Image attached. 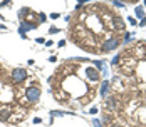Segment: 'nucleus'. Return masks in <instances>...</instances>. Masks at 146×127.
I'll return each mask as SVG.
<instances>
[{"label": "nucleus", "instance_id": "14", "mask_svg": "<svg viewBox=\"0 0 146 127\" xmlns=\"http://www.w3.org/2000/svg\"><path fill=\"white\" fill-rule=\"evenodd\" d=\"M88 112L91 114V115H96V114L99 112V109H98V107H91V109H89Z\"/></svg>", "mask_w": 146, "mask_h": 127}, {"label": "nucleus", "instance_id": "21", "mask_svg": "<svg viewBox=\"0 0 146 127\" xmlns=\"http://www.w3.org/2000/svg\"><path fill=\"white\" fill-rule=\"evenodd\" d=\"M10 3V0H2L0 2V7H5V5H9Z\"/></svg>", "mask_w": 146, "mask_h": 127}, {"label": "nucleus", "instance_id": "3", "mask_svg": "<svg viewBox=\"0 0 146 127\" xmlns=\"http://www.w3.org/2000/svg\"><path fill=\"white\" fill-rule=\"evenodd\" d=\"M37 24L34 22H27V20H22L20 22V27H19V34L20 35H25V32H30V30H35Z\"/></svg>", "mask_w": 146, "mask_h": 127}, {"label": "nucleus", "instance_id": "4", "mask_svg": "<svg viewBox=\"0 0 146 127\" xmlns=\"http://www.w3.org/2000/svg\"><path fill=\"white\" fill-rule=\"evenodd\" d=\"M119 43H121V40L119 39H109V40H106L104 42V45H102V50L104 52H111V50H114V49H117L119 47Z\"/></svg>", "mask_w": 146, "mask_h": 127}, {"label": "nucleus", "instance_id": "19", "mask_svg": "<svg viewBox=\"0 0 146 127\" xmlns=\"http://www.w3.org/2000/svg\"><path fill=\"white\" fill-rule=\"evenodd\" d=\"M59 17H60L59 12H52V14H50V18H52V20H56V18H59Z\"/></svg>", "mask_w": 146, "mask_h": 127}, {"label": "nucleus", "instance_id": "7", "mask_svg": "<svg viewBox=\"0 0 146 127\" xmlns=\"http://www.w3.org/2000/svg\"><path fill=\"white\" fill-rule=\"evenodd\" d=\"M104 104H106V107L109 111H116V100L113 99V97H108V99L104 100Z\"/></svg>", "mask_w": 146, "mask_h": 127}, {"label": "nucleus", "instance_id": "25", "mask_svg": "<svg viewBox=\"0 0 146 127\" xmlns=\"http://www.w3.org/2000/svg\"><path fill=\"white\" fill-rule=\"evenodd\" d=\"M139 25H141V27H145V25H146V18H143V20L139 22Z\"/></svg>", "mask_w": 146, "mask_h": 127}, {"label": "nucleus", "instance_id": "23", "mask_svg": "<svg viewBox=\"0 0 146 127\" xmlns=\"http://www.w3.org/2000/svg\"><path fill=\"white\" fill-rule=\"evenodd\" d=\"M52 45H54L52 40H47V42H45V47H52Z\"/></svg>", "mask_w": 146, "mask_h": 127}, {"label": "nucleus", "instance_id": "9", "mask_svg": "<svg viewBox=\"0 0 146 127\" xmlns=\"http://www.w3.org/2000/svg\"><path fill=\"white\" fill-rule=\"evenodd\" d=\"M50 117H62V115H74V112H62V111H50Z\"/></svg>", "mask_w": 146, "mask_h": 127}, {"label": "nucleus", "instance_id": "27", "mask_svg": "<svg viewBox=\"0 0 146 127\" xmlns=\"http://www.w3.org/2000/svg\"><path fill=\"white\" fill-rule=\"evenodd\" d=\"M0 30H7V27H5V25L2 24V25H0Z\"/></svg>", "mask_w": 146, "mask_h": 127}, {"label": "nucleus", "instance_id": "26", "mask_svg": "<svg viewBox=\"0 0 146 127\" xmlns=\"http://www.w3.org/2000/svg\"><path fill=\"white\" fill-rule=\"evenodd\" d=\"M57 45H59V47H64V45H66V40H60V42H59Z\"/></svg>", "mask_w": 146, "mask_h": 127}, {"label": "nucleus", "instance_id": "20", "mask_svg": "<svg viewBox=\"0 0 146 127\" xmlns=\"http://www.w3.org/2000/svg\"><path fill=\"white\" fill-rule=\"evenodd\" d=\"M34 124H42V119L40 117H34Z\"/></svg>", "mask_w": 146, "mask_h": 127}, {"label": "nucleus", "instance_id": "6", "mask_svg": "<svg viewBox=\"0 0 146 127\" xmlns=\"http://www.w3.org/2000/svg\"><path fill=\"white\" fill-rule=\"evenodd\" d=\"M99 92H101V97H104V99L108 97V92H109V80H104V82H102Z\"/></svg>", "mask_w": 146, "mask_h": 127}, {"label": "nucleus", "instance_id": "15", "mask_svg": "<svg viewBox=\"0 0 146 127\" xmlns=\"http://www.w3.org/2000/svg\"><path fill=\"white\" fill-rule=\"evenodd\" d=\"M45 20H47V17H45V14H42V12H40V14H39V22H40V24H44Z\"/></svg>", "mask_w": 146, "mask_h": 127}, {"label": "nucleus", "instance_id": "28", "mask_svg": "<svg viewBox=\"0 0 146 127\" xmlns=\"http://www.w3.org/2000/svg\"><path fill=\"white\" fill-rule=\"evenodd\" d=\"M145 5H146V0H145Z\"/></svg>", "mask_w": 146, "mask_h": 127}, {"label": "nucleus", "instance_id": "16", "mask_svg": "<svg viewBox=\"0 0 146 127\" xmlns=\"http://www.w3.org/2000/svg\"><path fill=\"white\" fill-rule=\"evenodd\" d=\"M111 3H113L114 7H121V9L124 7V3H123V2H119V0H114V2H111Z\"/></svg>", "mask_w": 146, "mask_h": 127}, {"label": "nucleus", "instance_id": "5", "mask_svg": "<svg viewBox=\"0 0 146 127\" xmlns=\"http://www.w3.org/2000/svg\"><path fill=\"white\" fill-rule=\"evenodd\" d=\"M86 74H88V77L92 80V82H96V80H99V72L96 70V69H92V67H89L86 69Z\"/></svg>", "mask_w": 146, "mask_h": 127}, {"label": "nucleus", "instance_id": "22", "mask_svg": "<svg viewBox=\"0 0 146 127\" xmlns=\"http://www.w3.org/2000/svg\"><path fill=\"white\" fill-rule=\"evenodd\" d=\"M35 42L37 43H45V40L42 39V37H39V39H35Z\"/></svg>", "mask_w": 146, "mask_h": 127}, {"label": "nucleus", "instance_id": "17", "mask_svg": "<svg viewBox=\"0 0 146 127\" xmlns=\"http://www.w3.org/2000/svg\"><path fill=\"white\" fill-rule=\"evenodd\" d=\"M57 32H60V28H57V27H54V25H52V27L49 28V34H57Z\"/></svg>", "mask_w": 146, "mask_h": 127}, {"label": "nucleus", "instance_id": "24", "mask_svg": "<svg viewBox=\"0 0 146 127\" xmlns=\"http://www.w3.org/2000/svg\"><path fill=\"white\" fill-rule=\"evenodd\" d=\"M56 60H57V57H54V55L49 57V62H56Z\"/></svg>", "mask_w": 146, "mask_h": 127}, {"label": "nucleus", "instance_id": "18", "mask_svg": "<svg viewBox=\"0 0 146 127\" xmlns=\"http://www.w3.org/2000/svg\"><path fill=\"white\" fill-rule=\"evenodd\" d=\"M128 22H129L131 25H134V27L138 25V22H136V18H133V17H128Z\"/></svg>", "mask_w": 146, "mask_h": 127}, {"label": "nucleus", "instance_id": "1", "mask_svg": "<svg viewBox=\"0 0 146 127\" xmlns=\"http://www.w3.org/2000/svg\"><path fill=\"white\" fill-rule=\"evenodd\" d=\"M40 89L39 87H35V85H30V87H27V90H25V97H27V100L29 102H37V100L40 99Z\"/></svg>", "mask_w": 146, "mask_h": 127}, {"label": "nucleus", "instance_id": "2", "mask_svg": "<svg viewBox=\"0 0 146 127\" xmlns=\"http://www.w3.org/2000/svg\"><path fill=\"white\" fill-rule=\"evenodd\" d=\"M27 77H29V72L25 69H14L12 70V79H14L15 84H22Z\"/></svg>", "mask_w": 146, "mask_h": 127}, {"label": "nucleus", "instance_id": "8", "mask_svg": "<svg viewBox=\"0 0 146 127\" xmlns=\"http://www.w3.org/2000/svg\"><path fill=\"white\" fill-rule=\"evenodd\" d=\"M134 14L138 15V18H141V20L146 18V17H145V10H143V7H141V5H136V7H134Z\"/></svg>", "mask_w": 146, "mask_h": 127}, {"label": "nucleus", "instance_id": "13", "mask_svg": "<svg viewBox=\"0 0 146 127\" xmlns=\"http://www.w3.org/2000/svg\"><path fill=\"white\" fill-rule=\"evenodd\" d=\"M119 64V55H114L111 59V65H117Z\"/></svg>", "mask_w": 146, "mask_h": 127}, {"label": "nucleus", "instance_id": "11", "mask_svg": "<svg viewBox=\"0 0 146 127\" xmlns=\"http://www.w3.org/2000/svg\"><path fill=\"white\" fill-rule=\"evenodd\" d=\"M10 112H12V111H9V109H3V111L0 112V120H7V117L10 115Z\"/></svg>", "mask_w": 146, "mask_h": 127}, {"label": "nucleus", "instance_id": "12", "mask_svg": "<svg viewBox=\"0 0 146 127\" xmlns=\"http://www.w3.org/2000/svg\"><path fill=\"white\" fill-rule=\"evenodd\" d=\"M84 3H88V2H86V0H79V2H77V5H76V10H81Z\"/></svg>", "mask_w": 146, "mask_h": 127}, {"label": "nucleus", "instance_id": "10", "mask_svg": "<svg viewBox=\"0 0 146 127\" xmlns=\"http://www.w3.org/2000/svg\"><path fill=\"white\" fill-rule=\"evenodd\" d=\"M134 39V34H129V32H126L124 30V39H123V43H129Z\"/></svg>", "mask_w": 146, "mask_h": 127}]
</instances>
